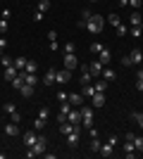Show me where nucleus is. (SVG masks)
I'll return each instance as SVG.
<instances>
[{
    "instance_id": "obj_1",
    "label": "nucleus",
    "mask_w": 143,
    "mask_h": 159,
    "mask_svg": "<svg viewBox=\"0 0 143 159\" xmlns=\"http://www.w3.org/2000/svg\"><path fill=\"white\" fill-rule=\"evenodd\" d=\"M102 29H105V17H100V14H91L88 19H86V31H88V33L98 36V33H102Z\"/></svg>"
},
{
    "instance_id": "obj_2",
    "label": "nucleus",
    "mask_w": 143,
    "mask_h": 159,
    "mask_svg": "<svg viewBox=\"0 0 143 159\" xmlns=\"http://www.w3.org/2000/svg\"><path fill=\"white\" fill-rule=\"evenodd\" d=\"M45 147H48V138H45V135H38L36 145H34V147H29L26 157H29V159H34V157H41V154H45Z\"/></svg>"
},
{
    "instance_id": "obj_3",
    "label": "nucleus",
    "mask_w": 143,
    "mask_h": 159,
    "mask_svg": "<svg viewBox=\"0 0 143 159\" xmlns=\"http://www.w3.org/2000/svg\"><path fill=\"white\" fill-rule=\"evenodd\" d=\"M117 143H119V138H117V135H110L107 143H102V145H100V157H112Z\"/></svg>"
},
{
    "instance_id": "obj_4",
    "label": "nucleus",
    "mask_w": 143,
    "mask_h": 159,
    "mask_svg": "<svg viewBox=\"0 0 143 159\" xmlns=\"http://www.w3.org/2000/svg\"><path fill=\"white\" fill-rule=\"evenodd\" d=\"M79 112H81V126L83 128H91V126H93V105H91V107H83L81 105Z\"/></svg>"
},
{
    "instance_id": "obj_5",
    "label": "nucleus",
    "mask_w": 143,
    "mask_h": 159,
    "mask_svg": "<svg viewBox=\"0 0 143 159\" xmlns=\"http://www.w3.org/2000/svg\"><path fill=\"white\" fill-rule=\"evenodd\" d=\"M124 154H126V159H134V157H136V147H134V133H126V138H124Z\"/></svg>"
},
{
    "instance_id": "obj_6",
    "label": "nucleus",
    "mask_w": 143,
    "mask_h": 159,
    "mask_svg": "<svg viewBox=\"0 0 143 159\" xmlns=\"http://www.w3.org/2000/svg\"><path fill=\"white\" fill-rule=\"evenodd\" d=\"M69 81H72V71H69V69H64V66H62L60 71H55V83L64 86V83H69Z\"/></svg>"
},
{
    "instance_id": "obj_7",
    "label": "nucleus",
    "mask_w": 143,
    "mask_h": 159,
    "mask_svg": "<svg viewBox=\"0 0 143 159\" xmlns=\"http://www.w3.org/2000/svg\"><path fill=\"white\" fill-rule=\"evenodd\" d=\"M79 133H81V126H74V131L67 133V145L69 147H76V145H79Z\"/></svg>"
},
{
    "instance_id": "obj_8",
    "label": "nucleus",
    "mask_w": 143,
    "mask_h": 159,
    "mask_svg": "<svg viewBox=\"0 0 143 159\" xmlns=\"http://www.w3.org/2000/svg\"><path fill=\"white\" fill-rule=\"evenodd\" d=\"M91 105H93L95 109H100V107H105V93H98V90H95V93L91 95Z\"/></svg>"
},
{
    "instance_id": "obj_9",
    "label": "nucleus",
    "mask_w": 143,
    "mask_h": 159,
    "mask_svg": "<svg viewBox=\"0 0 143 159\" xmlns=\"http://www.w3.org/2000/svg\"><path fill=\"white\" fill-rule=\"evenodd\" d=\"M67 121H69V124H74V126H81V112L72 107V109H69V114H67Z\"/></svg>"
},
{
    "instance_id": "obj_10",
    "label": "nucleus",
    "mask_w": 143,
    "mask_h": 159,
    "mask_svg": "<svg viewBox=\"0 0 143 159\" xmlns=\"http://www.w3.org/2000/svg\"><path fill=\"white\" fill-rule=\"evenodd\" d=\"M21 140H24V145H26V147H34L36 140H38V133H34V128H31L29 133H24V135H21Z\"/></svg>"
},
{
    "instance_id": "obj_11",
    "label": "nucleus",
    "mask_w": 143,
    "mask_h": 159,
    "mask_svg": "<svg viewBox=\"0 0 143 159\" xmlns=\"http://www.w3.org/2000/svg\"><path fill=\"white\" fill-rule=\"evenodd\" d=\"M76 66H79V60H76V55H64V69H69V71H74Z\"/></svg>"
},
{
    "instance_id": "obj_12",
    "label": "nucleus",
    "mask_w": 143,
    "mask_h": 159,
    "mask_svg": "<svg viewBox=\"0 0 143 159\" xmlns=\"http://www.w3.org/2000/svg\"><path fill=\"white\" fill-rule=\"evenodd\" d=\"M129 60H131V66H134V64H141V62H143V52H141V50H138V48H134V50H131V52H129Z\"/></svg>"
},
{
    "instance_id": "obj_13",
    "label": "nucleus",
    "mask_w": 143,
    "mask_h": 159,
    "mask_svg": "<svg viewBox=\"0 0 143 159\" xmlns=\"http://www.w3.org/2000/svg\"><path fill=\"white\" fill-rule=\"evenodd\" d=\"M91 69H88V64H83L81 66V76H79V81H81V86H86V83H91Z\"/></svg>"
},
{
    "instance_id": "obj_14",
    "label": "nucleus",
    "mask_w": 143,
    "mask_h": 159,
    "mask_svg": "<svg viewBox=\"0 0 143 159\" xmlns=\"http://www.w3.org/2000/svg\"><path fill=\"white\" fill-rule=\"evenodd\" d=\"M110 60H112L110 50H107V48H102V50H100V55H98V62H100L102 66H107V64H110Z\"/></svg>"
},
{
    "instance_id": "obj_15",
    "label": "nucleus",
    "mask_w": 143,
    "mask_h": 159,
    "mask_svg": "<svg viewBox=\"0 0 143 159\" xmlns=\"http://www.w3.org/2000/svg\"><path fill=\"white\" fill-rule=\"evenodd\" d=\"M88 69H91V76H100L105 66H102V64H100V62H98V60H93V62H91V64H88Z\"/></svg>"
},
{
    "instance_id": "obj_16",
    "label": "nucleus",
    "mask_w": 143,
    "mask_h": 159,
    "mask_svg": "<svg viewBox=\"0 0 143 159\" xmlns=\"http://www.w3.org/2000/svg\"><path fill=\"white\" fill-rule=\"evenodd\" d=\"M129 26H143V17H141V12H131V17H129Z\"/></svg>"
},
{
    "instance_id": "obj_17",
    "label": "nucleus",
    "mask_w": 143,
    "mask_h": 159,
    "mask_svg": "<svg viewBox=\"0 0 143 159\" xmlns=\"http://www.w3.org/2000/svg\"><path fill=\"white\" fill-rule=\"evenodd\" d=\"M48 38H50V40H48V45H50V50L55 52V50L60 48V43H57V33H55V31H48Z\"/></svg>"
},
{
    "instance_id": "obj_18",
    "label": "nucleus",
    "mask_w": 143,
    "mask_h": 159,
    "mask_svg": "<svg viewBox=\"0 0 143 159\" xmlns=\"http://www.w3.org/2000/svg\"><path fill=\"white\" fill-rule=\"evenodd\" d=\"M100 79H105V81H107V83H112V81L117 79V74L112 71L110 66H105V69H102V74H100Z\"/></svg>"
},
{
    "instance_id": "obj_19",
    "label": "nucleus",
    "mask_w": 143,
    "mask_h": 159,
    "mask_svg": "<svg viewBox=\"0 0 143 159\" xmlns=\"http://www.w3.org/2000/svg\"><path fill=\"white\" fill-rule=\"evenodd\" d=\"M10 83H12V88H14V90H19V88L24 86V71H19V74H17V76H14L12 81H10Z\"/></svg>"
},
{
    "instance_id": "obj_20",
    "label": "nucleus",
    "mask_w": 143,
    "mask_h": 159,
    "mask_svg": "<svg viewBox=\"0 0 143 159\" xmlns=\"http://www.w3.org/2000/svg\"><path fill=\"white\" fill-rule=\"evenodd\" d=\"M53 83H55V69H48V71H45V76H43V86H48V88H50Z\"/></svg>"
},
{
    "instance_id": "obj_21",
    "label": "nucleus",
    "mask_w": 143,
    "mask_h": 159,
    "mask_svg": "<svg viewBox=\"0 0 143 159\" xmlns=\"http://www.w3.org/2000/svg\"><path fill=\"white\" fill-rule=\"evenodd\" d=\"M17 74H19V69H17V66H14V64L5 66V81H12L14 76H17Z\"/></svg>"
},
{
    "instance_id": "obj_22",
    "label": "nucleus",
    "mask_w": 143,
    "mask_h": 159,
    "mask_svg": "<svg viewBox=\"0 0 143 159\" xmlns=\"http://www.w3.org/2000/svg\"><path fill=\"white\" fill-rule=\"evenodd\" d=\"M69 102H72V107H81L83 105V95L81 93H72L69 95Z\"/></svg>"
},
{
    "instance_id": "obj_23",
    "label": "nucleus",
    "mask_w": 143,
    "mask_h": 159,
    "mask_svg": "<svg viewBox=\"0 0 143 159\" xmlns=\"http://www.w3.org/2000/svg\"><path fill=\"white\" fill-rule=\"evenodd\" d=\"M5 133L7 135H19V126H17V124H5Z\"/></svg>"
},
{
    "instance_id": "obj_24",
    "label": "nucleus",
    "mask_w": 143,
    "mask_h": 159,
    "mask_svg": "<svg viewBox=\"0 0 143 159\" xmlns=\"http://www.w3.org/2000/svg\"><path fill=\"white\" fill-rule=\"evenodd\" d=\"M93 93H95V86H93V83H86V86H81V95H83V98H91Z\"/></svg>"
},
{
    "instance_id": "obj_25",
    "label": "nucleus",
    "mask_w": 143,
    "mask_h": 159,
    "mask_svg": "<svg viewBox=\"0 0 143 159\" xmlns=\"http://www.w3.org/2000/svg\"><path fill=\"white\" fill-rule=\"evenodd\" d=\"M26 57H14V62H12V64L14 66H17V69H19V71H24V66H26Z\"/></svg>"
},
{
    "instance_id": "obj_26",
    "label": "nucleus",
    "mask_w": 143,
    "mask_h": 159,
    "mask_svg": "<svg viewBox=\"0 0 143 159\" xmlns=\"http://www.w3.org/2000/svg\"><path fill=\"white\" fill-rule=\"evenodd\" d=\"M45 124H48L45 119H41V116H36V119H34V131H43V128H45Z\"/></svg>"
},
{
    "instance_id": "obj_27",
    "label": "nucleus",
    "mask_w": 143,
    "mask_h": 159,
    "mask_svg": "<svg viewBox=\"0 0 143 159\" xmlns=\"http://www.w3.org/2000/svg\"><path fill=\"white\" fill-rule=\"evenodd\" d=\"M107 21H110V24H112V26H119V24H122V17H119V14H115V12H112V14H110V17H107Z\"/></svg>"
},
{
    "instance_id": "obj_28",
    "label": "nucleus",
    "mask_w": 143,
    "mask_h": 159,
    "mask_svg": "<svg viewBox=\"0 0 143 159\" xmlns=\"http://www.w3.org/2000/svg\"><path fill=\"white\" fill-rule=\"evenodd\" d=\"M24 83H29V86H36V83H38L36 74H26V71H24Z\"/></svg>"
},
{
    "instance_id": "obj_29",
    "label": "nucleus",
    "mask_w": 143,
    "mask_h": 159,
    "mask_svg": "<svg viewBox=\"0 0 143 159\" xmlns=\"http://www.w3.org/2000/svg\"><path fill=\"white\" fill-rule=\"evenodd\" d=\"M102 48H105V45H102L100 40H95V43H91V55H100V50H102Z\"/></svg>"
},
{
    "instance_id": "obj_30",
    "label": "nucleus",
    "mask_w": 143,
    "mask_h": 159,
    "mask_svg": "<svg viewBox=\"0 0 143 159\" xmlns=\"http://www.w3.org/2000/svg\"><path fill=\"white\" fill-rule=\"evenodd\" d=\"M19 93L24 95V98H29V95H34V86H29V83H24V86L19 88Z\"/></svg>"
},
{
    "instance_id": "obj_31",
    "label": "nucleus",
    "mask_w": 143,
    "mask_h": 159,
    "mask_svg": "<svg viewBox=\"0 0 143 159\" xmlns=\"http://www.w3.org/2000/svg\"><path fill=\"white\" fill-rule=\"evenodd\" d=\"M93 86H95V90H98V93H105V90H107V81L100 79L98 83H93Z\"/></svg>"
},
{
    "instance_id": "obj_32",
    "label": "nucleus",
    "mask_w": 143,
    "mask_h": 159,
    "mask_svg": "<svg viewBox=\"0 0 143 159\" xmlns=\"http://www.w3.org/2000/svg\"><path fill=\"white\" fill-rule=\"evenodd\" d=\"M100 140H98V135H95V138H91V152H100Z\"/></svg>"
},
{
    "instance_id": "obj_33",
    "label": "nucleus",
    "mask_w": 143,
    "mask_h": 159,
    "mask_svg": "<svg viewBox=\"0 0 143 159\" xmlns=\"http://www.w3.org/2000/svg\"><path fill=\"white\" fill-rule=\"evenodd\" d=\"M50 10V0H38V12H48Z\"/></svg>"
},
{
    "instance_id": "obj_34",
    "label": "nucleus",
    "mask_w": 143,
    "mask_h": 159,
    "mask_svg": "<svg viewBox=\"0 0 143 159\" xmlns=\"http://www.w3.org/2000/svg\"><path fill=\"white\" fill-rule=\"evenodd\" d=\"M134 147H136L138 152H143V138L141 135H134Z\"/></svg>"
},
{
    "instance_id": "obj_35",
    "label": "nucleus",
    "mask_w": 143,
    "mask_h": 159,
    "mask_svg": "<svg viewBox=\"0 0 143 159\" xmlns=\"http://www.w3.org/2000/svg\"><path fill=\"white\" fill-rule=\"evenodd\" d=\"M36 69H38L36 62H26V66H24V71H26V74H36Z\"/></svg>"
},
{
    "instance_id": "obj_36",
    "label": "nucleus",
    "mask_w": 143,
    "mask_h": 159,
    "mask_svg": "<svg viewBox=\"0 0 143 159\" xmlns=\"http://www.w3.org/2000/svg\"><path fill=\"white\" fill-rule=\"evenodd\" d=\"M69 109H72V102H69V100L67 102H60V112L62 114H69Z\"/></svg>"
},
{
    "instance_id": "obj_37",
    "label": "nucleus",
    "mask_w": 143,
    "mask_h": 159,
    "mask_svg": "<svg viewBox=\"0 0 143 159\" xmlns=\"http://www.w3.org/2000/svg\"><path fill=\"white\" fill-rule=\"evenodd\" d=\"M126 33H129V26H126V24H119V26H117V36H126Z\"/></svg>"
},
{
    "instance_id": "obj_38",
    "label": "nucleus",
    "mask_w": 143,
    "mask_h": 159,
    "mask_svg": "<svg viewBox=\"0 0 143 159\" xmlns=\"http://www.w3.org/2000/svg\"><path fill=\"white\" fill-rule=\"evenodd\" d=\"M5 112L10 114V116H12V114L17 112V107H14V102H5Z\"/></svg>"
},
{
    "instance_id": "obj_39",
    "label": "nucleus",
    "mask_w": 143,
    "mask_h": 159,
    "mask_svg": "<svg viewBox=\"0 0 143 159\" xmlns=\"http://www.w3.org/2000/svg\"><path fill=\"white\" fill-rule=\"evenodd\" d=\"M38 116L48 121V116H50V109H48V107H41V109H38Z\"/></svg>"
},
{
    "instance_id": "obj_40",
    "label": "nucleus",
    "mask_w": 143,
    "mask_h": 159,
    "mask_svg": "<svg viewBox=\"0 0 143 159\" xmlns=\"http://www.w3.org/2000/svg\"><path fill=\"white\" fill-rule=\"evenodd\" d=\"M141 33H143V26H131V36L134 38H141Z\"/></svg>"
},
{
    "instance_id": "obj_41",
    "label": "nucleus",
    "mask_w": 143,
    "mask_h": 159,
    "mask_svg": "<svg viewBox=\"0 0 143 159\" xmlns=\"http://www.w3.org/2000/svg\"><path fill=\"white\" fill-rule=\"evenodd\" d=\"M74 50H76V48H74V43H72V40H69V43H64V55H72Z\"/></svg>"
},
{
    "instance_id": "obj_42",
    "label": "nucleus",
    "mask_w": 143,
    "mask_h": 159,
    "mask_svg": "<svg viewBox=\"0 0 143 159\" xmlns=\"http://www.w3.org/2000/svg\"><path fill=\"white\" fill-rule=\"evenodd\" d=\"M67 100H69V93H64V90L57 93V102H67Z\"/></svg>"
},
{
    "instance_id": "obj_43",
    "label": "nucleus",
    "mask_w": 143,
    "mask_h": 159,
    "mask_svg": "<svg viewBox=\"0 0 143 159\" xmlns=\"http://www.w3.org/2000/svg\"><path fill=\"white\" fill-rule=\"evenodd\" d=\"M134 119H136V124L143 128V112H134Z\"/></svg>"
},
{
    "instance_id": "obj_44",
    "label": "nucleus",
    "mask_w": 143,
    "mask_h": 159,
    "mask_svg": "<svg viewBox=\"0 0 143 159\" xmlns=\"http://www.w3.org/2000/svg\"><path fill=\"white\" fill-rule=\"evenodd\" d=\"M5 48H7V40H5V38H0V57L5 55Z\"/></svg>"
},
{
    "instance_id": "obj_45",
    "label": "nucleus",
    "mask_w": 143,
    "mask_h": 159,
    "mask_svg": "<svg viewBox=\"0 0 143 159\" xmlns=\"http://www.w3.org/2000/svg\"><path fill=\"white\" fill-rule=\"evenodd\" d=\"M136 90L143 93V76H136Z\"/></svg>"
},
{
    "instance_id": "obj_46",
    "label": "nucleus",
    "mask_w": 143,
    "mask_h": 159,
    "mask_svg": "<svg viewBox=\"0 0 143 159\" xmlns=\"http://www.w3.org/2000/svg\"><path fill=\"white\" fill-rule=\"evenodd\" d=\"M0 33H7V19H0Z\"/></svg>"
},
{
    "instance_id": "obj_47",
    "label": "nucleus",
    "mask_w": 143,
    "mask_h": 159,
    "mask_svg": "<svg viewBox=\"0 0 143 159\" xmlns=\"http://www.w3.org/2000/svg\"><path fill=\"white\" fill-rule=\"evenodd\" d=\"M141 2H143V0H129V5L134 7V10H138V7H141Z\"/></svg>"
},
{
    "instance_id": "obj_48",
    "label": "nucleus",
    "mask_w": 143,
    "mask_h": 159,
    "mask_svg": "<svg viewBox=\"0 0 143 159\" xmlns=\"http://www.w3.org/2000/svg\"><path fill=\"white\" fill-rule=\"evenodd\" d=\"M0 62H2V66H10V64H12V60H10V57H5V55L0 57Z\"/></svg>"
},
{
    "instance_id": "obj_49",
    "label": "nucleus",
    "mask_w": 143,
    "mask_h": 159,
    "mask_svg": "<svg viewBox=\"0 0 143 159\" xmlns=\"http://www.w3.org/2000/svg\"><path fill=\"white\" fill-rule=\"evenodd\" d=\"M43 14H45V12H38V10H36V14H34V21H43Z\"/></svg>"
},
{
    "instance_id": "obj_50",
    "label": "nucleus",
    "mask_w": 143,
    "mask_h": 159,
    "mask_svg": "<svg viewBox=\"0 0 143 159\" xmlns=\"http://www.w3.org/2000/svg\"><path fill=\"white\" fill-rule=\"evenodd\" d=\"M64 121H67V114L60 112V114H57V124H64Z\"/></svg>"
},
{
    "instance_id": "obj_51",
    "label": "nucleus",
    "mask_w": 143,
    "mask_h": 159,
    "mask_svg": "<svg viewBox=\"0 0 143 159\" xmlns=\"http://www.w3.org/2000/svg\"><path fill=\"white\" fill-rule=\"evenodd\" d=\"M12 121H14V124H19V121H21V114L14 112V114H12Z\"/></svg>"
},
{
    "instance_id": "obj_52",
    "label": "nucleus",
    "mask_w": 143,
    "mask_h": 159,
    "mask_svg": "<svg viewBox=\"0 0 143 159\" xmlns=\"http://www.w3.org/2000/svg\"><path fill=\"white\" fill-rule=\"evenodd\" d=\"M122 64H124V66H131V60H129V55H126V57H122Z\"/></svg>"
},
{
    "instance_id": "obj_53",
    "label": "nucleus",
    "mask_w": 143,
    "mask_h": 159,
    "mask_svg": "<svg viewBox=\"0 0 143 159\" xmlns=\"http://www.w3.org/2000/svg\"><path fill=\"white\" fill-rule=\"evenodd\" d=\"M119 7H129V0H119Z\"/></svg>"
},
{
    "instance_id": "obj_54",
    "label": "nucleus",
    "mask_w": 143,
    "mask_h": 159,
    "mask_svg": "<svg viewBox=\"0 0 143 159\" xmlns=\"http://www.w3.org/2000/svg\"><path fill=\"white\" fill-rule=\"evenodd\" d=\"M91 2H98V0H91Z\"/></svg>"
}]
</instances>
